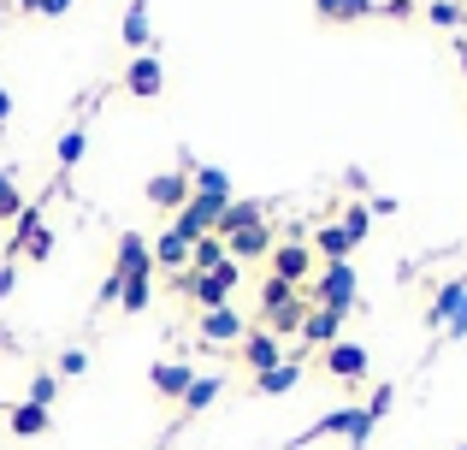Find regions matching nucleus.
Listing matches in <instances>:
<instances>
[{
  "mask_svg": "<svg viewBox=\"0 0 467 450\" xmlns=\"http://www.w3.org/2000/svg\"><path fill=\"white\" fill-rule=\"evenodd\" d=\"M47 255H54V231L42 225V208H30L24 202V214L12 220V243H6V261H36L42 267Z\"/></svg>",
  "mask_w": 467,
  "mask_h": 450,
  "instance_id": "nucleus-1",
  "label": "nucleus"
},
{
  "mask_svg": "<svg viewBox=\"0 0 467 450\" xmlns=\"http://www.w3.org/2000/svg\"><path fill=\"white\" fill-rule=\"evenodd\" d=\"M308 297H319V309H331V314L361 309V297H355V267L349 261H326V273H319V285Z\"/></svg>",
  "mask_w": 467,
  "mask_h": 450,
  "instance_id": "nucleus-2",
  "label": "nucleus"
},
{
  "mask_svg": "<svg viewBox=\"0 0 467 450\" xmlns=\"http://www.w3.org/2000/svg\"><path fill=\"white\" fill-rule=\"evenodd\" d=\"M183 290L202 302V314L207 309H231V290H237V261H225L219 273H190V278H183Z\"/></svg>",
  "mask_w": 467,
  "mask_h": 450,
  "instance_id": "nucleus-3",
  "label": "nucleus"
},
{
  "mask_svg": "<svg viewBox=\"0 0 467 450\" xmlns=\"http://www.w3.org/2000/svg\"><path fill=\"white\" fill-rule=\"evenodd\" d=\"M125 89L137 95V101H154V95L166 89V66H160L154 54H130V66H125Z\"/></svg>",
  "mask_w": 467,
  "mask_h": 450,
  "instance_id": "nucleus-4",
  "label": "nucleus"
},
{
  "mask_svg": "<svg viewBox=\"0 0 467 450\" xmlns=\"http://www.w3.org/2000/svg\"><path fill=\"white\" fill-rule=\"evenodd\" d=\"M195 190H190V173H154L149 178V202L160 214H183V202H190Z\"/></svg>",
  "mask_w": 467,
  "mask_h": 450,
  "instance_id": "nucleus-5",
  "label": "nucleus"
},
{
  "mask_svg": "<svg viewBox=\"0 0 467 450\" xmlns=\"http://www.w3.org/2000/svg\"><path fill=\"white\" fill-rule=\"evenodd\" d=\"M308 267H314V249H308V243H273V278H285V285L302 290Z\"/></svg>",
  "mask_w": 467,
  "mask_h": 450,
  "instance_id": "nucleus-6",
  "label": "nucleus"
},
{
  "mask_svg": "<svg viewBox=\"0 0 467 450\" xmlns=\"http://www.w3.org/2000/svg\"><path fill=\"white\" fill-rule=\"evenodd\" d=\"M219 392H225V380H219V373H195V380H190V392H183V403H178V421H171V433H178L183 421H195V415H202V409L213 403Z\"/></svg>",
  "mask_w": 467,
  "mask_h": 450,
  "instance_id": "nucleus-7",
  "label": "nucleus"
},
{
  "mask_svg": "<svg viewBox=\"0 0 467 450\" xmlns=\"http://www.w3.org/2000/svg\"><path fill=\"white\" fill-rule=\"evenodd\" d=\"M113 273L119 278H149L154 273V249H149V237H119V261H113Z\"/></svg>",
  "mask_w": 467,
  "mask_h": 450,
  "instance_id": "nucleus-8",
  "label": "nucleus"
},
{
  "mask_svg": "<svg viewBox=\"0 0 467 450\" xmlns=\"http://www.w3.org/2000/svg\"><path fill=\"white\" fill-rule=\"evenodd\" d=\"M361 421H367V409H355V403H349V409H331V415H319L308 433H296V439H290V450H302V445L326 439V433H355V427H361Z\"/></svg>",
  "mask_w": 467,
  "mask_h": 450,
  "instance_id": "nucleus-9",
  "label": "nucleus"
},
{
  "mask_svg": "<svg viewBox=\"0 0 467 450\" xmlns=\"http://www.w3.org/2000/svg\"><path fill=\"white\" fill-rule=\"evenodd\" d=\"M319 361L331 380H367V344H331Z\"/></svg>",
  "mask_w": 467,
  "mask_h": 450,
  "instance_id": "nucleus-10",
  "label": "nucleus"
},
{
  "mask_svg": "<svg viewBox=\"0 0 467 450\" xmlns=\"http://www.w3.org/2000/svg\"><path fill=\"white\" fill-rule=\"evenodd\" d=\"M243 361H249L254 373H266V368H278V361H290V356H285V344H278L273 332H243Z\"/></svg>",
  "mask_w": 467,
  "mask_h": 450,
  "instance_id": "nucleus-11",
  "label": "nucleus"
},
{
  "mask_svg": "<svg viewBox=\"0 0 467 450\" xmlns=\"http://www.w3.org/2000/svg\"><path fill=\"white\" fill-rule=\"evenodd\" d=\"M202 338L207 344H243V314L237 309H207L202 314Z\"/></svg>",
  "mask_w": 467,
  "mask_h": 450,
  "instance_id": "nucleus-12",
  "label": "nucleus"
},
{
  "mask_svg": "<svg viewBox=\"0 0 467 450\" xmlns=\"http://www.w3.org/2000/svg\"><path fill=\"white\" fill-rule=\"evenodd\" d=\"M225 255L231 261H254V255H273V225H249V231H237V237H225Z\"/></svg>",
  "mask_w": 467,
  "mask_h": 450,
  "instance_id": "nucleus-13",
  "label": "nucleus"
},
{
  "mask_svg": "<svg viewBox=\"0 0 467 450\" xmlns=\"http://www.w3.org/2000/svg\"><path fill=\"white\" fill-rule=\"evenodd\" d=\"M6 427H12V439H42V433L54 427V415L36 409V403H12L6 409Z\"/></svg>",
  "mask_w": 467,
  "mask_h": 450,
  "instance_id": "nucleus-14",
  "label": "nucleus"
},
{
  "mask_svg": "<svg viewBox=\"0 0 467 450\" xmlns=\"http://www.w3.org/2000/svg\"><path fill=\"white\" fill-rule=\"evenodd\" d=\"M149 380H154V392L166 397V403H183V392H190V380H195V373L183 368V361H154V373H149Z\"/></svg>",
  "mask_w": 467,
  "mask_h": 450,
  "instance_id": "nucleus-15",
  "label": "nucleus"
},
{
  "mask_svg": "<svg viewBox=\"0 0 467 450\" xmlns=\"http://www.w3.org/2000/svg\"><path fill=\"white\" fill-rule=\"evenodd\" d=\"M296 380H302V361H278V368L254 373V392L261 397H285V392H296Z\"/></svg>",
  "mask_w": 467,
  "mask_h": 450,
  "instance_id": "nucleus-16",
  "label": "nucleus"
},
{
  "mask_svg": "<svg viewBox=\"0 0 467 450\" xmlns=\"http://www.w3.org/2000/svg\"><path fill=\"white\" fill-rule=\"evenodd\" d=\"M149 249H154V267H160V273H178V267L190 261V243H183V237H178V231H171V225L160 231V237L149 243Z\"/></svg>",
  "mask_w": 467,
  "mask_h": 450,
  "instance_id": "nucleus-17",
  "label": "nucleus"
},
{
  "mask_svg": "<svg viewBox=\"0 0 467 450\" xmlns=\"http://www.w3.org/2000/svg\"><path fill=\"white\" fill-rule=\"evenodd\" d=\"M266 220V208H261V202H231V208L225 214H219V237H237V231H249V225H261Z\"/></svg>",
  "mask_w": 467,
  "mask_h": 450,
  "instance_id": "nucleus-18",
  "label": "nucleus"
},
{
  "mask_svg": "<svg viewBox=\"0 0 467 450\" xmlns=\"http://www.w3.org/2000/svg\"><path fill=\"white\" fill-rule=\"evenodd\" d=\"M190 261H195V273H219V267L231 261V255H225V237H219V231L195 237V243H190Z\"/></svg>",
  "mask_w": 467,
  "mask_h": 450,
  "instance_id": "nucleus-19",
  "label": "nucleus"
},
{
  "mask_svg": "<svg viewBox=\"0 0 467 450\" xmlns=\"http://www.w3.org/2000/svg\"><path fill=\"white\" fill-rule=\"evenodd\" d=\"M190 190H195V196L231 202V173H225V166H190Z\"/></svg>",
  "mask_w": 467,
  "mask_h": 450,
  "instance_id": "nucleus-20",
  "label": "nucleus"
},
{
  "mask_svg": "<svg viewBox=\"0 0 467 450\" xmlns=\"http://www.w3.org/2000/svg\"><path fill=\"white\" fill-rule=\"evenodd\" d=\"M149 42H154V30H149V0H130V12H125V47H130V54H142Z\"/></svg>",
  "mask_w": 467,
  "mask_h": 450,
  "instance_id": "nucleus-21",
  "label": "nucleus"
},
{
  "mask_svg": "<svg viewBox=\"0 0 467 450\" xmlns=\"http://www.w3.org/2000/svg\"><path fill=\"white\" fill-rule=\"evenodd\" d=\"M314 243H319V255H326V261H349V255H355V237L343 225H319Z\"/></svg>",
  "mask_w": 467,
  "mask_h": 450,
  "instance_id": "nucleus-22",
  "label": "nucleus"
},
{
  "mask_svg": "<svg viewBox=\"0 0 467 450\" xmlns=\"http://www.w3.org/2000/svg\"><path fill=\"white\" fill-rule=\"evenodd\" d=\"M467 297V278H450V285H438V302H432V314H426V320L432 326H444L450 314H456V302Z\"/></svg>",
  "mask_w": 467,
  "mask_h": 450,
  "instance_id": "nucleus-23",
  "label": "nucleus"
},
{
  "mask_svg": "<svg viewBox=\"0 0 467 450\" xmlns=\"http://www.w3.org/2000/svg\"><path fill=\"white\" fill-rule=\"evenodd\" d=\"M337 320H343V314L319 309V314H308V320H302V338H308V344H326V350H331V338H337Z\"/></svg>",
  "mask_w": 467,
  "mask_h": 450,
  "instance_id": "nucleus-24",
  "label": "nucleus"
},
{
  "mask_svg": "<svg viewBox=\"0 0 467 450\" xmlns=\"http://www.w3.org/2000/svg\"><path fill=\"white\" fill-rule=\"evenodd\" d=\"M290 297H296V285H285V278L266 273V285H261V309H266V320H273V314H285V309H290Z\"/></svg>",
  "mask_w": 467,
  "mask_h": 450,
  "instance_id": "nucleus-25",
  "label": "nucleus"
},
{
  "mask_svg": "<svg viewBox=\"0 0 467 450\" xmlns=\"http://www.w3.org/2000/svg\"><path fill=\"white\" fill-rule=\"evenodd\" d=\"M83 149H89V131H83V125H71L66 137H59V173H71V166L83 161Z\"/></svg>",
  "mask_w": 467,
  "mask_h": 450,
  "instance_id": "nucleus-26",
  "label": "nucleus"
},
{
  "mask_svg": "<svg viewBox=\"0 0 467 450\" xmlns=\"http://www.w3.org/2000/svg\"><path fill=\"white\" fill-rule=\"evenodd\" d=\"M119 302H125V314H142L154 302V285L149 278H125V290H119Z\"/></svg>",
  "mask_w": 467,
  "mask_h": 450,
  "instance_id": "nucleus-27",
  "label": "nucleus"
},
{
  "mask_svg": "<svg viewBox=\"0 0 467 450\" xmlns=\"http://www.w3.org/2000/svg\"><path fill=\"white\" fill-rule=\"evenodd\" d=\"M426 18L438 30H462V0H426Z\"/></svg>",
  "mask_w": 467,
  "mask_h": 450,
  "instance_id": "nucleus-28",
  "label": "nucleus"
},
{
  "mask_svg": "<svg viewBox=\"0 0 467 450\" xmlns=\"http://www.w3.org/2000/svg\"><path fill=\"white\" fill-rule=\"evenodd\" d=\"M59 397V373H36L30 380V392H24V403H36V409H47Z\"/></svg>",
  "mask_w": 467,
  "mask_h": 450,
  "instance_id": "nucleus-29",
  "label": "nucleus"
},
{
  "mask_svg": "<svg viewBox=\"0 0 467 450\" xmlns=\"http://www.w3.org/2000/svg\"><path fill=\"white\" fill-rule=\"evenodd\" d=\"M24 214V196H18V178L0 173V220H18Z\"/></svg>",
  "mask_w": 467,
  "mask_h": 450,
  "instance_id": "nucleus-30",
  "label": "nucleus"
},
{
  "mask_svg": "<svg viewBox=\"0 0 467 450\" xmlns=\"http://www.w3.org/2000/svg\"><path fill=\"white\" fill-rule=\"evenodd\" d=\"M367 225H373V214H367V202H355V208L343 214V231H349L355 243H367Z\"/></svg>",
  "mask_w": 467,
  "mask_h": 450,
  "instance_id": "nucleus-31",
  "label": "nucleus"
},
{
  "mask_svg": "<svg viewBox=\"0 0 467 450\" xmlns=\"http://www.w3.org/2000/svg\"><path fill=\"white\" fill-rule=\"evenodd\" d=\"M78 0H24V12H36V18H59V12H71Z\"/></svg>",
  "mask_w": 467,
  "mask_h": 450,
  "instance_id": "nucleus-32",
  "label": "nucleus"
},
{
  "mask_svg": "<svg viewBox=\"0 0 467 450\" xmlns=\"http://www.w3.org/2000/svg\"><path fill=\"white\" fill-rule=\"evenodd\" d=\"M373 12H379V0H343L337 24H355V18H373Z\"/></svg>",
  "mask_w": 467,
  "mask_h": 450,
  "instance_id": "nucleus-33",
  "label": "nucleus"
},
{
  "mask_svg": "<svg viewBox=\"0 0 467 450\" xmlns=\"http://www.w3.org/2000/svg\"><path fill=\"white\" fill-rule=\"evenodd\" d=\"M59 373H66V380H71V373H89V350H78V344H71L66 356H59Z\"/></svg>",
  "mask_w": 467,
  "mask_h": 450,
  "instance_id": "nucleus-34",
  "label": "nucleus"
},
{
  "mask_svg": "<svg viewBox=\"0 0 467 450\" xmlns=\"http://www.w3.org/2000/svg\"><path fill=\"white\" fill-rule=\"evenodd\" d=\"M390 403H397V392H390V385H379V392H373V403H367V421H379Z\"/></svg>",
  "mask_w": 467,
  "mask_h": 450,
  "instance_id": "nucleus-35",
  "label": "nucleus"
},
{
  "mask_svg": "<svg viewBox=\"0 0 467 450\" xmlns=\"http://www.w3.org/2000/svg\"><path fill=\"white\" fill-rule=\"evenodd\" d=\"M444 332H450V338H467V297L456 302V314L444 320Z\"/></svg>",
  "mask_w": 467,
  "mask_h": 450,
  "instance_id": "nucleus-36",
  "label": "nucleus"
},
{
  "mask_svg": "<svg viewBox=\"0 0 467 450\" xmlns=\"http://www.w3.org/2000/svg\"><path fill=\"white\" fill-rule=\"evenodd\" d=\"M12 278H18V261H0V302L12 297Z\"/></svg>",
  "mask_w": 467,
  "mask_h": 450,
  "instance_id": "nucleus-37",
  "label": "nucleus"
},
{
  "mask_svg": "<svg viewBox=\"0 0 467 450\" xmlns=\"http://www.w3.org/2000/svg\"><path fill=\"white\" fill-rule=\"evenodd\" d=\"M379 12H385V18H414V6H409V0H385Z\"/></svg>",
  "mask_w": 467,
  "mask_h": 450,
  "instance_id": "nucleus-38",
  "label": "nucleus"
},
{
  "mask_svg": "<svg viewBox=\"0 0 467 450\" xmlns=\"http://www.w3.org/2000/svg\"><path fill=\"white\" fill-rule=\"evenodd\" d=\"M314 12H319V18H326V24H337V12H343V0H314Z\"/></svg>",
  "mask_w": 467,
  "mask_h": 450,
  "instance_id": "nucleus-39",
  "label": "nucleus"
},
{
  "mask_svg": "<svg viewBox=\"0 0 467 450\" xmlns=\"http://www.w3.org/2000/svg\"><path fill=\"white\" fill-rule=\"evenodd\" d=\"M12 119V95H6V83H0V125Z\"/></svg>",
  "mask_w": 467,
  "mask_h": 450,
  "instance_id": "nucleus-40",
  "label": "nucleus"
},
{
  "mask_svg": "<svg viewBox=\"0 0 467 450\" xmlns=\"http://www.w3.org/2000/svg\"><path fill=\"white\" fill-rule=\"evenodd\" d=\"M462 66H467V42H462Z\"/></svg>",
  "mask_w": 467,
  "mask_h": 450,
  "instance_id": "nucleus-41",
  "label": "nucleus"
},
{
  "mask_svg": "<svg viewBox=\"0 0 467 450\" xmlns=\"http://www.w3.org/2000/svg\"><path fill=\"white\" fill-rule=\"evenodd\" d=\"M409 6H414V0H409ZM420 6H426V0H420Z\"/></svg>",
  "mask_w": 467,
  "mask_h": 450,
  "instance_id": "nucleus-42",
  "label": "nucleus"
},
{
  "mask_svg": "<svg viewBox=\"0 0 467 450\" xmlns=\"http://www.w3.org/2000/svg\"><path fill=\"white\" fill-rule=\"evenodd\" d=\"M462 450H467V445H462Z\"/></svg>",
  "mask_w": 467,
  "mask_h": 450,
  "instance_id": "nucleus-43",
  "label": "nucleus"
}]
</instances>
